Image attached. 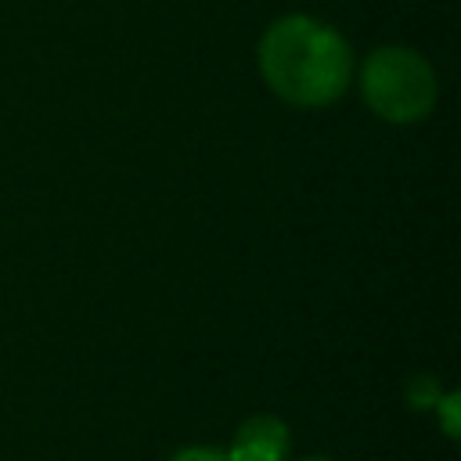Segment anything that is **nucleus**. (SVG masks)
I'll return each mask as SVG.
<instances>
[{
    "mask_svg": "<svg viewBox=\"0 0 461 461\" xmlns=\"http://www.w3.org/2000/svg\"><path fill=\"white\" fill-rule=\"evenodd\" d=\"M256 65L270 94L292 108H328L353 83L349 40L303 11L281 14L267 25L256 47Z\"/></svg>",
    "mask_w": 461,
    "mask_h": 461,
    "instance_id": "obj_1",
    "label": "nucleus"
},
{
    "mask_svg": "<svg viewBox=\"0 0 461 461\" xmlns=\"http://www.w3.org/2000/svg\"><path fill=\"white\" fill-rule=\"evenodd\" d=\"M357 72L364 104L393 126H414L432 115L439 97V79L432 61L407 43L375 47Z\"/></svg>",
    "mask_w": 461,
    "mask_h": 461,
    "instance_id": "obj_2",
    "label": "nucleus"
},
{
    "mask_svg": "<svg viewBox=\"0 0 461 461\" xmlns=\"http://www.w3.org/2000/svg\"><path fill=\"white\" fill-rule=\"evenodd\" d=\"M292 432L277 414H249L227 447L230 461H288Z\"/></svg>",
    "mask_w": 461,
    "mask_h": 461,
    "instance_id": "obj_3",
    "label": "nucleus"
},
{
    "mask_svg": "<svg viewBox=\"0 0 461 461\" xmlns=\"http://www.w3.org/2000/svg\"><path fill=\"white\" fill-rule=\"evenodd\" d=\"M169 461H230V454L227 450H220V447H205V443H187V447H180Z\"/></svg>",
    "mask_w": 461,
    "mask_h": 461,
    "instance_id": "obj_4",
    "label": "nucleus"
},
{
    "mask_svg": "<svg viewBox=\"0 0 461 461\" xmlns=\"http://www.w3.org/2000/svg\"><path fill=\"white\" fill-rule=\"evenodd\" d=\"M299 461H331V457H321V454H310V457H299Z\"/></svg>",
    "mask_w": 461,
    "mask_h": 461,
    "instance_id": "obj_5",
    "label": "nucleus"
}]
</instances>
